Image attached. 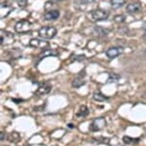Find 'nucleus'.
<instances>
[{"mask_svg":"<svg viewBox=\"0 0 146 146\" xmlns=\"http://www.w3.org/2000/svg\"><path fill=\"white\" fill-rule=\"evenodd\" d=\"M57 30L54 26H44L41 27L38 31V35L43 39H52L56 36Z\"/></svg>","mask_w":146,"mask_h":146,"instance_id":"obj_1","label":"nucleus"},{"mask_svg":"<svg viewBox=\"0 0 146 146\" xmlns=\"http://www.w3.org/2000/svg\"><path fill=\"white\" fill-rule=\"evenodd\" d=\"M32 28H33L32 23L29 20H26V19L18 21L15 26V32L18 33V34H26V33H29L32 31Z\"/></svg>","mask_w":146,"mask_h":146,"instance_id":"obj_2","label":"nucleus"},{"mask_svg":"<svg viewBox=\"0 0 146 146\" xmlns=\"http://www.w3.org/2000/svg\"><path fill=\"white\" fill-rule=\"evenodd\" d=\"M90 16L94 21H102L106 20L109 17V12L102 9H96L90 13Z\"/></svg>","mask_w":146,"mask_h":146,"instance_id":"obj_3","label":"nucleus"},{"mask_svg":"<svg viewBox=\"0 0 146 146\" xmlns=\"http://www.w3.org/2000/svg\"><path fill=\"white\" fill-rule=\"evenodd\" d=\"M106 126V119L104 117L95 118L89 126V130L91 132H98L103 129Z\"/></svg>","mask_w":146,"mask_h":146,"instance_id":"obj_4","label":"nucleus"},{"mask_svg":"<svg viewBox=\"0 0 146 146\" xmlns=\"http://www.w3.org/2000/svg\"><path fill=\"white\" fill-rule=\"evenodd\" d=\"M0 41H1V45H9V44H12L13 41H15V36L12 33L7 32V31H3L2 30L1 33H0Z\"/></svg>","mask_w":146,"mask_h":146,"instance_id":"obj_5","label":"nucleus"},{"mask_svg":"<svg viewBox=\"0 0 146 146\" xmlns=\"http://www.w3.org/2000/svg\"><path fill=\"white\" fill-rule=\"evenodd\" d=\"M30 46L34 47V48H39V49H43V50H46V48H48V47L50 46V44L48 42H46L45 40L33 38V39H31V41H30Z\"/></svg>","mask_w":146,"mask_h":146,"instance_id":"obj_6","label":"nucleus"},{"mask_svg":"<svg viewBox=\"0 0 146 146\" xmlns=\"http://www.w3.org/2000/svg\"><path fill=\"white\" fill-rule=\"evenodd\" d=\"M122 52L123 49L121 47H112V48H109L106 51V56L109 58H115V57L119 56L120 54H122Z\"/></svg>","mask_w":146,"mask_h":146,"instance_id":"obj_7","label":"nucleus"},{"mask_svg":"<svg viewBox=\"0 0 146 146\" xmlns=\"http://www.w3.org/2000/svg\"><path fill=\"white\" fill-rule=\"evenodd\" d=\"M59 15H60V13L58 10H51L44 13V18H45V20L47 21L56 20V19L59 17Z\"/></svg>","mask_w":146,"mask_h":146,"instance_id":"obj_8","label":"nucleus"},{"mask_svg":"<svg viewBox=\"0 0 146 146\" xmlns=\"http://www.w3.org/2000/svg\"><path fill=\"white\" fill-rule=\"evenodd\" d=\"M140 10H141V5L139 2H132V3L128 4L127 7H126V11L129 13H136L139 12Z\"/></svg>","mask_w":146,"mask_h":146,"instance_id":"obj_9","label":"nucleus"},{"mask_svg":"<svg viewBox=\"0 0 146 146\" xmlns=\"http://www.w3.org/2000/svg\"><path fill=\"white\" fill-rule=\"evenodd\" d=\"M85 76V72H80V75H79L78 78H76V79H74V81L72 82V85H73V87L75 88H79L81 87L82 85L85 84V80L83 79V78Z\"/></svg>","mask_w":146,"mask_h":146,"instance_id":"obj_10","label":"nucleus"},{"mask_svg":"<svg viewBox=\"0 0 146 146\" xmlns=\"http://www.w3.org/2000/svg\"><path fill=\"white\" fill-rule=\"evenodd\" d=\"M51 90V85L48 84V83H42L38 87L37 91L35 92V94L37 95H45V94H48L50 92Z\"/></svg>","mask_w":146,"mask_h":146,"instance_id":"obj_11","label":"nucleus"},{"mask_svg":"<svg viewBox=\"0 0 146 146\" xmlns=\"http://www.w3.org/2000/svg\"><path fill=\"white\" fill-rule=\"evenodd\" d=\"M122 141L127 145H135L137 144L139 142V139H135V137H122Z\"/></svg>","mask_w":146,"mask_h":146,"instance_id":"obj_12","label":"nucleus"},{"mask_svg":"<svg viewBox=\"0 0 146 146\" xmlns=\"http://www.w3.org/2000/svg\"><path fill=\"white\" fill-rule=\"evenodd\" d=\"M110 2L113 9H119L126 3V0H111Z\"/></svg>","mask_w":146,"mask_h":146,"instance_id":"obj_13","label":"nucleus"},{"mask_svg":"<svg viewBox=\"0 0 146 146\" xmlns=\"http://www.w3.org/2000/svg\"><path fill=\"white\" fill-rule=\"evenodd\" d=\"M88 114H89V110H88V108L85 105H82L80 108H79L78 114H76V115L78 117H86V115H88Z\"/></svg>","mask_w":146,"mask_h":146,"instance_id":"obj_14","label":"nucleus"},{"mask_svg":"<svg viewBox=\"0 0 146 146\" xmlns=\"http://www.w3.org/2000/svg\"><path fill=\"white\" fill-rule=\"evenodd\" d=\"M93 98H94V100H96V101H104L105 100H107L106 96H104L103 94H101L100 92H96V93H94Z\"/></svg>","mask_w":146,"mask_h":146,"instance_id":"obj_15","label":"nucleus"},{"mask_svg":"<svg viewBox=\"0 0 146 146\" xmlns=\"http://www.w3.org/2000/svg\"><path fill=\"white\" fill-rule=\"evenodd\" d=\"M94 31L96 33V35H106L108 31H106V30H104L103 28H101V27L98 26L96 27L95 29H94Z\"/></svg>","mask_w":146,"mask_h":146,"instance_id":"obj_16","label":"nucleus"},{"mask_svg":"<svg viewBox=\"0 0 146 146\" xmlns=\"http://www.w3.org/2000/svg\"><path fill=\"white\" fill-rule=\"evenodd\" d=\"M19 137H20L19 134H17L16 132H13L12 134H10V136H9V137H8V139H9L11 142H13V141H16V140H18Z\"/></svg>","mask_w":146,"mask_h":146,"instance_id":"obj_17","label":"nucleus"},{"mask_svg":"<svg viewBox=\"0 0 146 146\" xmlns=\"http://www.w3.org/2000/svg\"><path fill=\"white\" fill-rule=\"evenodd\" d=\"M119 78V76L117 75V74H110L109 75V78H108V82H115V81H117V79Z\"/></svg>","mask_w":146,"mask_h":146,"instance_id":"obj_18","label":"nucleus"},{"mask_svg":"<svg viewBox=\"0 0 146 146\" xmlns=\"http://www.w3.org/2000/svg\"><path fill=\"white\" fill-rule=\"evenodd\" d=\"M114 20L115 22H117V23H121V22H124L125 20V16L124 15H115V18H114Z\"/></svg>","mask_w":146,"mask_h":146,"instance_id":"obj_19","label":"nucleus"},{"mask_svg":"<svg viewBox=\"0 0 146 146\" xmlns=\"http://www.w3.org/2000/svg\"><path fill=\"white\" fill-rule=\"evenodd\" d=\"M51 54H56V53H53V51H50V50H43L42 54H41V56H51Z\"/></svg>","mask_w":146,"mask_h":146,"instance_id":"obj_20","label":"nucleus"},{"mask_svg":"<svg viewBox=\"0 0 146 146\" xmlns=\"http://www.w3.org/2000/svg\"><path fill=\"white\" fill-rule=\"evenodd\" d=\"M68 127L70 128V129H73L74 127H75V126H74L73 124H72V123H70V124H68Z\"/></svg>","mask_w":146,"mask_h":146,"instance_id":"obj_21","label":"nucleus"},{"mask_svg":"<svg viewBox=\"0 0 146 146\" xmlns=\"http://www.w3.org/2000/svg\"><path fill=\"white\" fill-rule=\"evenodd\" d=\"M4 136H5V134L4 133H1V140H2V141L4 140Z\"/></svg>","mask_w":146,"mask_h":146,"instance_id":"obj_22","label":"nucleus"},{"mask_svg":"<svg viewBox=\"0 0 146 146\" xmlns=\"http://www.w3.org/2000/svg\"><path fill=\"white\" fill-rule=\"evenodd\" d=\"M57 1H63V0H57Z\"/></svg>","mask_w":146,"mask_h":146,"instance_id":"obj_23","label":"nucleus"}]
</instances>
